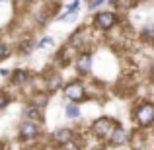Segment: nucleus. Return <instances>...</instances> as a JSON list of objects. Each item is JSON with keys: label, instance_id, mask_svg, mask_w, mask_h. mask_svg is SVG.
<instances>
[{"label": "nucleus", "instance_id": "obj_1", "mask_svg": "<svg viewBox=\"0 0 154 150\" xmlns=\"http://www.w3.org/2000/svg\"><path fill=\"white\" fill-rule=\"evenodd\" d=\"M135 121L140 127H148L154 121V103L152 101H143L135 109Z\"/></svg>", "mask_w": 154, "mask_h": 150}, {"label": "nucleus", "instance_id": "obj_2", "mask_svg": "<svg viewBox=\"0 0 154 150\" xmlns=\"http://www.w3.org/2000/svg\"><path fill=\"white\" fill-rule=\"evenodd\" d=\"M115 123H113V119H109V117H100V119L94 121V125H92V133H94L96 136H100V139H103V136H111V133L115 131Z\"/></svg>", "mask_w": 154, "mask_h": 150}, {"label": "nucleus", "instance_id": "obj_3", "mask_svg": "<svg viewBox=\"0 0 154 150\" xmlns=\"http://www.w3.org/2000/svg\"><path fill=\"white\" fill-rule=\"evenodd\" d=\"M115 23H117V16L113 12H100L94 18V26L98 29H111Z\"/></svg>", "mask_w": 154, "mask_h": 150}, {"label": "nucleus", "instance_id": "obj_4", "mask_svg": "<svg viewBox=\"0 0 154 150\" xmlns=\"http://www.w3.org/2000/svg\"><path fill=\"white\" fill-rule=\"evenodd\" d=\"M63 94L66 96L68 99H72V101H80V99H84V96H86V90H84V84L70 82V84H66V86H64Z\"/></svg>", "mask_w": 154, "mask_h": 150}, {"label": "nucleus", "instance_id": "obj_5", "mask_svg": "<svg viewBox=\"0 0 154 150\" xmlns=\"http://www.w3.org/2000/svg\"><path fill=\"white\" fill-rule=\"evenodd\" d=\"M39 135V129H37V125L33 123V121H23L22 125H20V136H22L23 140H31V139H35V136Z\"/></svg>", "mask_w": 154, "mask_h": 150}, {"label": "nucleus", "instance_id": "obj_6", "mask_svg": "<svg viewBox=\"0 0 154 150\" xmlns=\"http://www.w3.org/2000/svg\"><path fill=\"white\" fill-rule=\"evenodd\" d=\"M76 70H78L80 74H88V72L92 70V55L90 53L78 55V59H76Z\"/></svg>", "mask_w": 154, "mask_h": 150}, {"label": "nucleus", "instance_id": "obj_7", "mask_svg": "<svg viewBox=\"0 0 154 150\" xmlns=\"http://www.w3.org/2000/svg\"><path fill=\"white\" fill-rule=\"evenodd\" d=\"M109 144L111 146H121V144H125L129 140V133L125 131V129H121V127H117L115 131L111 133V136H109Z\"/></svg>", "mask_w": 154, "mask_h": 150}, {"label": "nucleus", "instance_id": "obj_8", "mask_svg": "<svg viewBox=\"0 0 154 150\" xmlns=\"http://www.w3.org/2000/svg\"><path fill=\"white\" fill-rule=\"evenodd\" d=\"M53 140L59 144H66L72 140V131L70 129H57L55 133H53Z\"/></svg>", "mask_w": 154, "mask_h": 150}, {"label": "nucleus", "instance_id": "obj_9", "mask_svg": "<svg viewBox=\"0 0 154 150\" xmlns=\"http://www.w3.org/2000/svg\"><path fill=\"white\" fill-rule=\"evenodd\" d=\"M29 101L35 107H43V105H47V101H49V94H47V92H35V94H31Z\"/></svg>", "mask_w": 154, "mask_h": 150}, {"label": "nucleus", "instance_id": "obj_10", "mask_svg": "<svg viewBox=\"0 0 154 150\" xmlns=\"http://www.w3.org/2000/svg\"><path fill=\"white\" fill-rule=\"evenodd\" d=\"M23 117H26L27 121H37V119H41V111H39V107H35V105L29 103L23 109Z\"/></svg>", "mask_w": 154, "mask_h": 150}, {"label": "nucleus", "instance_id": "obj_11", "mask_svg": "<svg viewBox=\"0 0 154 150\" xmlns=\"http://www.w3.org/2000/svg\"><path fill=\"white\" fill-rule=\"evenodd\" d=\"M27 80H29V72L27 70H14V74H12V82L14 84H26Z\"/></svg>", "mask_w": 154, "mask_h": 150}, {"label": "nucleus", "instance_id": "obj_12", "mask_svg": "<svg viewBox=\"0 0 154 150\" xmlns=\"http://www.w3.org/2000/svg\"><path fill=\"white\" fill-rule=\"evenodd\" d=\"M64 113H66L68 119H78V117H80V109H78L76 103H68L66 107H64Z\"/></svg>", "mask_w": 154, "mask_h": 150}, {"label": "nucleus", "instance_id": "obj_13", "mask_svg": "<svg viewBox=\"0 0 154 150\" xmlns=\"http://www.w3.org/2000/svg\"><path fill=\"white\" fill-rule=\"evenodd\" d=\"M143 37L146 39V41H152V39H154V23H150V26H146V27H144Z\"/></svg>", "mask_w": 154, "mask_h": 150}, {"label": "nucleus", "instance_id": "obj_14", "mask_svg": "<svg viewBox=\"0 0 154 150\" xmlns=\"http://www.w3.org/2000/svg\"><path fill=\"white\" fill-rule=\"evenodd\" d=\"M49 45H53V39H51V37H43L41 41H39L37 47H41V49H43V47H49Z\"/></svg>", "mask_w": 154, "mask_h": 150}, {"label": "nucleus", "instance_id": "obj_15", "mask_svg": "<svg viewBox=\"0 0 154 150\" xmlns=\"http://www.w3.org/2000/svg\"><path fill=\"white\" fill-rule=\"evenodd\" d=\"M63 150H80V146H78V144H74V142L70 140V142L63 144Z\"/></svg>", "mask_w": 154, "mask_h": 150}, {"label": "nucleus", "instance_id": "obj_16", "mask_svg": "<svg viewBox=\"0 0 154 150\" xmlns=\"http://www.w3.org/2000/svg\"><path fill=\"white\" fill-rule=\"evenodd\" d=\"M105 0H90V4H88V8H90V10H94V8H98L100 4H103Z\"/></svg>", "mask_w": 154, "mask_h": 150}, {"label": "nucleus", "instance_id": "obj_17", "mask_svg": "<svg viewBox=\"0 0 154 150\" xmlns=\"http://www.w3.org/2000/svg\"><path fill=\"white\" fill-rule=\"evenodd\" d=\"M8 57V47L4 43H0V59H6Z\"/></svg>", "mask_w": 154, "mask_h": 150}, {"label": "nucleus", "instance_id": "obj_18", "mask_svg": "<svg viewBox=\"0 0 154 150\" xmlns=\"http://www.w3.org/2000/svg\"><path fill=\"white\" fill-rule=\"evenodd\" d=\"M8 101H10V99H8V96H6V94H0V109H2V107H6V105H8Z\"/></svg>", "mask_w": 154, "mask_h": 150}, {"label": "nucleus", "instance_id": "obj_19", "mask_svg": "<svg viewBox=\"0 0 154 150\" xmlns=\"http://www.w3.org/2000/svg\"><path fill=\"white\" fill-rule=\"evenodd\" d=\"M102 150H117V148H113V146H105V148H102Z\"/></svg>", "mask_w": 154, "mask_h": 150}, {"label": "nucleus", "instance_id": "obj_20", "mask_svg": "<svg viewBox=\"0 0 154 150\" xmlns=\"http://www.w3.org/2000/svg\"><path fill=\"white\" fill-rule=\"evenodd\" d=\"M16 2H20V4H26V2H29V0H16Z\"/></svg>", "mask_w": 154, "mask_h": 150}, {"label": "nucleus", "instance_id": "obj_21", "mask_svg": "<svg viewBox=\"0 0 154 150\" xmlns=\"http://www.w3.org/2000/svg\"><path fill=\"white\" fill-rule=\"evenodd\" d=\"M152 74H154V64H152Z\"/></svg>", "mask_w": 154, "mask_h": 150}]
</instances>
